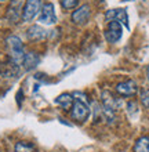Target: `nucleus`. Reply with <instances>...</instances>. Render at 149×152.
Instances as JSON below:
<instances>
[{"label": "nucleus", "mask_w": 149, "mask_h": 152, "mask_svg": "<svg viewBox=\"0 0 149 152\" xmlns=\"http://www.w3.org/2000/svg\"><path fill=\"white\" fill-rule=\"evenodd\" d=\"M6 44H7L10 60L18 65H22V61H24V57H25V48H24L22 40H21L18 36L11 35V36L7 37Z\"/></svg>", "instance_id": "f257e3e1"}, {"label": "nucleus", "mask_w": 149, "mask_h": 152, "mask_svg": "<svg viewBox=\"0 0 149 152\" xmlns=\"http://www.w3.org/2000/svg\"><path fill=\"white\" fill-rule=\"evenodd\" d=\"M90 111L91 109H90L87 102L75 98V101H73V104H72V108H71V118L75 122H77V123H84L86 120H87V118L90 116Z\"/></svg>", "instance_id": "f03ea898"}, {"label": "nucleus", "mask_w": 149, "mask_h": 152, "mask_svg": "<svg viewBox=\"0 0 149 152\" xmlns=\"http://www.w3.org/2000/svg\"><path fill=\"white\" fill-rule=\"evenodd\" d=\"M43 1L41 0H26L22 8V21L29 22L41 11Z\"/></svg>", "instance_id": "7ed1b4c3"}, {"label": "nucleus", "mask_w": 149, "mask_h": 152, "mask_svg": "<svg viewBox=\"0 0 149 152\" xmlns=\"http://www.w3.org/2000/svg\"><path fill=\"white\" fill-rule=\"evenodd\" d=\"M22 8H24V0H11L6 11V18L12 24H17L22 20Z\"/></svg>", "instance_id": "20e7f679"}, {"label": "nucleus", "mask_w": 149, "mask_h": 152, "mask_svg": "<svg viewBox=\"0 0 149 152\" xmlns=\"http://www.w3.org/2000/svg\"><path fill=\"white\" fill-rule=\"evenodd\" d=\"M91 18V7L89 4H83L79 8H76L75 11L72 12L71 15V20H72L73 24L76 25H84L87 24Z\"/></svg>", "instance_id": "39448f33"}, {"label": "nucleus", "mask_w": 149, "mask_h": 152, "mask_svg": "<svg viewBox=\"0 0 149 152\" xmlns=\"http://www.w3.org/2000/svg\"><path fill=\"white\" fill-rule=\"evenodd\" d=\"M121 35H123V28H121V24L117 22V21H109L108 22V28L105 31V37L109 43H116L121 39Z\"/></svg>", "instance_id": "423d86ee"}, {"label": "nucleus", "mask_w": 149, "mask_h": 152, "mask_svg": "<svg viewBox=\"0 0 149 152\" xmlns=\"http://www.w3.org/2000/svg\"><path fill=\"white\" fill-rule=\"evenodd\" d=\"M39 21L43 25H54L57 22V15H55V10H54V4L52 3H46L43 4L39 15Z\"/></svg>", "instance_id": "0eeeda50"}, {"label": "nucleus", "mask_w": 149, "mask_h": 152, "mask_svg": "<svg viewBox=\"0 0 149 152\" xmlns=\"http://www.w3.org/2000/svg\"><path fill=\"white\" fill-rule=\"evenodd\" d=\"M138 91V86L134 80H124L116 84V93L120 97H133Z\"/></svg>", "instance_id": "6e6552de"}, {"label": "nucleus", "mask_w": 149, "mask_h": 152, "mask_svg": "<svg viewBox=\"0 0 149 152\" xmlns=\"http://www.w3.org/2000/svg\"><path fill=\"white\" fill-rule=\"evenodd\" d=\"M105 20L108 21H117L121 25H124L126 28H129V15L124 8H113V10H108L105 14Z\"/></svg>", "instance_id": "1a4fd4ad"}, {"label": "nucleus", "mask_w": 149, "mask_h": 152, "mask_svg": "<svg viewBox=\"0 0 149 152\" xmlns=\"http://www.w3.org/2000/svg\"><path fill=\"white\" fill-rule=\"evenodd\" d=\"M101 98H102V107L104 108L109 109V111H113V112L120 108L121 101L119 98H116V97H113L109 91H102Z\"/></svg>", "instance_id": "9d476101"}, {"label": "nucleus", "mask_w": 149, "mask_h": 152, "mask_svg": "<svg viewBox=\"0 0 149 152\" xmlns=\"http://www.w3.org/2000/svg\"><path fill=\"white\" fill-rule=\"evenodd\" d=\"M26 36L32 42H40V40H44L47 37V31L44 28H41L40 25H32L26 31Z\"/></svg>", "instance_id": "9b49d317"}, {"label": "nucleus", "mask_w": 149, "mask_h": 152, "mask_svg": "<svg viewBox=\"0 0 149 152\" xmlns=\"http://www.w3.org/2000/svg\"><path fill=\"white\" fill-rule=\"evenodd\" d=\"M0 73L4 77H15L20 73V65L12 62L11 60H8V62H4L0 65Z\"/></svg>", "instance_id": "f8f14e48"}, {"label": "nucleus", "mask_w": 149, "mask_h": 152, "mask_svg": "<svg viewBox=\"0 0 149 152\" xmlns=\"http://www.w3.org/2000/svg\"><path fill=\"white\" fill-rule=\"evenodd\" d=\"M40 61V57L39 54L35 51H29V53H25V57H24V61H22V65L26 71H32L37 66Z\"/></svg>", "instance_id": "ddd939ff"}, {"label": "nucleus", "mask_w": 149, "mask_h": 152, "mask_svg": "<svg viewBox=\"0 0 149 152\" xmlns=\"http://www.w3.org/2000/svg\"><path fill=\"white\" fill-rule=\"evenodd\" d=\"M75 98H73V94H69V93H64V94H61V96L57 97L55 100V104H58L62 109L65 111H69V109L72 108V104Z\"/></svg>", "instance_id": "4468645a"}, {"label": "nucleus", "mask_w": 149, "mask_h": 152, "mask_svg": "<svg viewBox=\"0 0 149 152\" xmlns=\"http://www.w3.org/2000/svg\"><path fill=\"white\" fill-rule=\"evenodd\" d=\"M134 152H149V136L140 137L134 144Z\"/></svg>", "instance_id": "2eb2a0df"}, {"label": "nucleus", "mask_w": 149, "mask_h": 152, "mask_svg": "<svg viewBox=\"0 0 149 152\" xmlns=\"http://www.w3.org/2000/svg\"><path fill=\"white\" fill-rule=\"evenodd\" d=\"M15 152H37L36 145L29 141H18L14 147Z\"/></svg>", "instance_id": "dca6fc26"}, {"label": "nucleus", "mask_w": 149, "mask_h": 152, "mask_svg": "<svg viewBox=\"0 0 149 152\" xmlns=\"http://www.w3.org/2000/svg\"><path fill=\"white\" fill-rule=\"evenodd\" d=\"M79 4V0H61V6L65 10H73Z\"/></svg>", "instance_id": "f3484780"}, {"label": "nucleus", "mask_w": 149, "mask_h": 152, "mask_svg": "<svg viewBox=\"0 0 149 152\" xmlns=\"http://www.w3.org/2000/svg\"><path fill=\"white\" fill-rule=\"evenodd\" d=\"M140 98H141V102L145 108H149V88H144L140 94Z\"/></svg>", "instance_id": "a211bd4d"}, {"label": "nucleus", "mask_w": 149, "mask_h": 152, "mask_svg": "<svg viewBox=\"0 0 149 152\" xmlns=\"http://www.w3.org/2000/svg\"><path fill=\"white\" fill-rule=\"evenodd\" d=\"M17 101H18V104L21 105V101H22V90H20V93L17 94Z\"/></svg>", "instance_id": "6ab92c4d"}, {"label": "nucleus", "mask_w": 149, "mask_h": 152, "mask_svg": "<svg viewBox=\"0 0 149 152\" xmlns=\"http://www.w3.org/2000/svg\"><path fill=\"white\" fill-rule=\"evenodd\" d=\"M146 79L149 80V66H148V68H146Z\"/></svg>", "instance_id": "aec40b11"}, {"label": "nucleus", "mask_w": 149, "mask_h": 152, "mask_svg": "<svg viewBox=\"0 0 149 152\" xmlns=\"http://www.w3.org/2000/svg\"><path fill=\"white\" fill-rule=\"evenodd\" d=\"M3 1H7V0H0V3H3Z\"/></svg>", "instance_id": "412c9836"}]
</instances>
